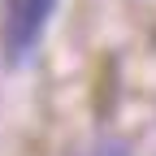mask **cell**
Here are the masks:
<instances>
[{
  "label": "cell",
  "mask_w": 156,
  "mask_h": 156,
  "mask_svg": "<svg viewBox=\"0 0 156 156\" xmlns=\"http://www.w3.org/2000/svg\"><path fill=\"white\" fill-rule=\"evenodd\" d=\"M91 156H126V147L122 143H104V147H95Z\"/></svg>",
  "instance_id": "obj_2"
},
{
  "label": "cell",
  "mask_w": 156,
  "mask_h": 156,
  "mask_svg": "<svg viewBox=\"0 0 156 156\" xmlns=\"http://www.w3.org/2000/svg\"><path fill=\"white\" fill-rule=\"evenodd\" d=\"M52 13H56V0H5L0 44H5L9 61H26V56L39 48Z\"/></svg>",
  "instance_id": "obj_1"
}]
</instances>
